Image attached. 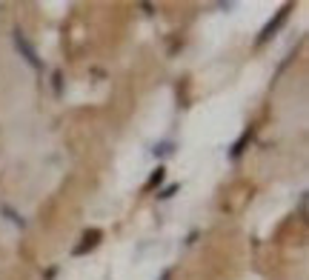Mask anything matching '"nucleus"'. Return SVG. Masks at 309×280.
Listing matches in <instances>:
<instances>
[{"label":"nucleus","instance_id":"obj_3","mask_svg":"<svg viewBox=\"0 0 309 280\" xmlns=\"http://www.w3.org/2000/svg\"><path fill=\"white\" fill-rule=\"evenodd\" d=\"M95 240H100V232H92V235L83 237V246H78V249H75V254H83L86 249H95V246H97Z\"/></svg>","mask_w":309,"mask_h":280},{"label":"nucleus","instance_id":"obj_2","mask_svg":"<svg viewBox=\"0 0 309 280\" xmlns=\"http://www.w3.org/2000/svg\"><path fill=\"white\" fill-rule=\"evenodd\" d=\"M286 12H289V9H283L281 15L275 18V23H269V26H266L264 32H261V40H269V35H272V32H278V26H281L283 20H286Z\"/></svg>","mask_w":309,"mask_h":280},{"label":"nucleus","instance_id":"obj_6","mask_svg":"<svg viewBox=\"0 0 309 280\" xmlns=\"http://www.w3.org/2000/svg\"><path fill=\"white\" fill-rule=\"evenodd\" d=\"M177 189H180V186H169L166 192L160 194V200H169V194H175V192H177Z\"/></svg>","mask_w":309,"mask_h":280},{"label":"nucleus","instance_id":"obj_5","mask_svg":"<svg viewBox=\"0 0 309 280\" xmlns=\"http://www.w3.org/2000/svg\"><path fill=\"white\" fill-rule=\"evenodd\" d=\"M152 175H155V177H152V180H149V189H152V186H155V183H160V180H163V175H166V172H163V169H158V172H152Z\"/></svg>","mask_w":309,"mask_h":280},{"label":"nucleus","instance_id":"obj_1","mask_svg":"<svg viewBox=\"0 0 309 280\" xmlns=\"http://www.w3.org/2000/svg\"><path fill=\"white\" fill-rule=\"evenodd\" d=\"M15 43H18V49H20V52L26 54V60L32 63V66H40V60H37V54H35V49H32V46L26 43V37L20 35V32H18V35H15Z\"/></svg>","mask_w":309,"mask_h":280},{"label":"nucleus","instance_id":"obj_4","mask_svg":"<svg viewBox=\"0 0 309 280\" xmlns=\"http://www.w3.org/2000/svg\"><path fill=\"white\" fill-rule=\"evenodd\" d=\"M249 140H252V131H246V134H243V137H240L238 143H235V149H232V155H235V158H238V155H240V149H243V146H246Z\"/></svg>","mask_w":309,"mask_h":280}]
</instances>
